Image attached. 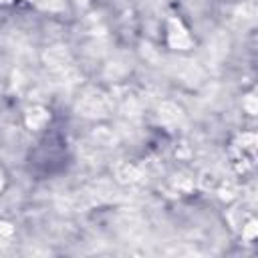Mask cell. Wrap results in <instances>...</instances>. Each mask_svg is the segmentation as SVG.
Wrapping results in <instances>:
<instances>
[{"label": "cell", "mask_w": 258, "mask_h": 258, "mask_svg": "<svg viewBox=\"0 0 258 258\" xmlns=\"http://www.w3.org/2000/svg\"><path fill=\"white\" fill-rule=\"evenodd\" d=\"M67 161H69V155H67L64 137L60 133L50 131L34 147V151L28 159V165H30V173H36L42 177V171H44V177H48V175L64 171Z\"/></svg>", "instance_id": "obj_1"}]
</instances>
